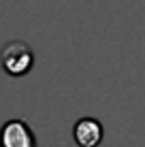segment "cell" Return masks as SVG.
<instances>
[{"mask_svg":"<svg viewBox=\"0 0 145 147\" xmlns=\"http://www.w3.org/2000/svg\"><path fill=\"white\" fill-rule=\"evenodd\" d=\"M0 66L9 77H24L34 66V51L24 40H9L0 49Z\"/></svg>","mask_w":145,"mask_h":147,"instance_id":"6da1fadb","label":"cell"},{"mask_svg":"<svg viewBox=\"0 0 145 147\" xmlns=\"http://www.w3.org/2000/svg\"><path fill=\"white\" fill-rule=\"evenodd\" d=\"M0 147H38L34 130L26 119H7L0 126Z\"/></svg>","mask_w":145,"mask_h":147,"instance_id":"7a4b0ae2","label":"cell"},{"mask_svg":"<svg viewBox=\"0 0 145 147\" xmlns=\"http://www.w3.org/2000/svg\"><path fill=\"white\" fill-rule=\"evenodd\" d=\"M79 147H96L103 141V124L94 117H81L73 128Z\"/></svg>","mask_w":145,"mask_h":147,"instance_id":"3957f363","label":"cell"}]
</instances>
